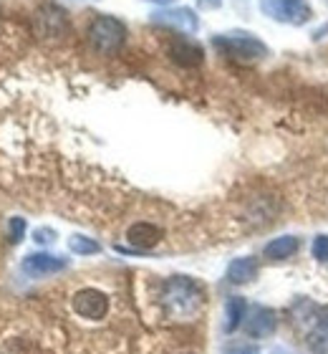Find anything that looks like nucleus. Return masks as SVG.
<instances>
[{
    "label": "nucleus",
    "mask_w": 328,
    "mask_h": 354,
    "mask_svg": "<svg viewBox=\"0 0 328 354\" xmlns=\"http://www.w3.org/2000/svg\"><path fill=\"white\" fill-rule=\"evenodd\" d=\"M300 248V241L296 236H283V238H276V241H270L268 245H265V251H262V256L268 261H285L291 259L293 253Z\"/></svg>",
    "instance_id": "8"
},
{
    "label": "nucleus",
    "mask_w": 328,
    "mask_h": 354,
    "mask_svg": "<svg viewBox=\"0 0 328 354\" xmlns=\"http://www.w3.org/2000/svg\"><path fill=\"white\" fill-rule=\"evenodd\" d=\"M245 329H248L250 337H255V339H262V337H270V334L276 332L278 326V319H276V311L265 309V306H258L253 309L250 317H245Z\"/></svg>",
    "instance_id": "5"
},
{
    "label": "nucleus",
    "mask_w": 328,
    "mask_h": 354,
    "mask_svg": "<svg viewBox=\"0 0 328 354\" xmlns=\"http://www.w3.org/2000/svg\"><path fill=\"white\" fill-rule=\"evenodd\" d=\"M73 311L84 319H104L106 317V311H109V296L99 291V288H81L73 294Z\"/></svg>",
    "instance_id": "2"
},
{
    "label": "nucleus",
    "mask_w": 328,
    "mask_h": 354,
    "mask_svg": "<svg viewBox=\"0 0 328 354\" xmlns=\"http://www.w3.org/2000/svg\"><path fill=\"white\" fill-rule=\"evenodd\" d=\"M258 276V261L255 259H235L227 268V281L230 283H248Z\"/></svg>",
    "instance_id": "9"
},
{
    "label": "nucleus",
    "mask_w": 328,
    "mask_h": 354,
    "mask_svg": "<svg viewBox=\"0 0 328 354\" xmlns=\"http://www.w3.org/2000/svg\"><path fill=\"white\" fill-rule=\"evenodd\" d=\"M262 6L273 18L285 23H306L311 18L306 0H262Z\"/></svg>",
    "instance_id": "4"
},
{
    "label": "nucleus",
    "mask_w": 328,
    "mask_h": 354,
    "mask_svg": "<svg viewBox=\"0 0 328 354\" xmlns=\"http://www.w3.org/2000/svg\"><path fill=\"white\" fill-rule=\"evenodd\" d=\"M21 238H23V221H15L13 223V241L18 243Z\"/></svg>",
    "instance_id": "15"
},
{
    "label": "nucleus",
    "mask_w": 328,
    "mask_h": 354,
    "mask_svg": "<svg viewBox=\"0 0 328 354\" xmlns=\"http://www.w3.org/2000/svg\"><path fill=\"white\" fill-rule=\"evenodd\" d=\"M245 309H248V306H245V301H242L240 296H233V299L227 301V306H225V319H227L225 329L227 332H235V329L242 324V319H245Z\"/></svg>",
    "instance_id": "11"
},
{
    "label": "nucleus",
    "mask_w": 328,
    "mask_h": 354,
    "mask_svg": "<svg viewBox=\"0 0 328 354\" xmlns=\"http://www.w3.org/2000/svg\"><path fill=\"white\" fill-rule=\"evenodd\" d=\"M36 241H38V243H51V241H53V233H51V230H38V233H36Z\"/></svg>",
    "instance_id": "14"
},
{
    "label": "nucleus",
    "mask_w": 328,
    "mask_h": 354,
    "mask_svg": "<svg viewBox=\"0 0 328 354\" xmlns=\"http://www.w3.org/2000/svg\"><path fill=\"white\" fill-rule=\"evenodd\" d=\"M91 41H94L96 48L111 53L124 44V28H122V23L114 21V18H99V21L91 26Z\"/></svg>",
    "instance_id": "3"
},
{
    "label": "nucleus",
    "mask_w": 328,
    "mask_h": 354,
    "mask_svg": "<svg viewBox=\"0 0 328 354\" xmlns=\"http://www.w3.org/2000/svg\"><path fill=\"white\" fill-rule=\"evenodd\" d=\"M172 59L180 64V66H197L200 61H202V48L190 41H175L172 44Z\"/></svg>",
    "instance_id": "10"
},
{
    "label": "nucleus",
    "mask_w": 328,
    "mask_h": 354,
    "mask_svg": "<svg viewBox=\"0 0 328 354\" xmlns=\"http://www.w3.org/2000/svg\"><path fill=\"white\" fill-rule=\"evenodd\" d=\"M248 354H255V352H248Z\"/></svg>",
    "instance_id": "17"
},
{
    "label": "nucleus",
    "mask_w": 328,
    "mask_h": 354,
    "mask_svg": "<svg viewBox=\"0 0 328 354\" xmlns=\"http://www.w3.org/2000/svg\"><path fill=\"white\" fill-rule=\"evenodd\" d=\"M66 261L59 259V256H44V253H38V256H28V259L23 261V271L28 273V276H51V273H59L66 268Z\"/></svg>",
    "instance_id": "6"
},
{
    "label": "nucleus",
    "mask_w": 328,
    "mask_h": 354,
    "mask_svg": "<svg viewBox=\"0 0 328 354\" xmlns=\"http://www.w3.org/2000/svg\"><path fill=\"white\" fill-rule=\"evenodd\" d=\"M126 238H129L131 245L146 251V248H154L162 241V228H157L154 223H134L129 233H126Z\"/></svg>",
    "instance_id": "7"
},
{
    "label": "nucleus",
    "mask_w": 328,
    "mask_h": 354,
    "mask_svg": "<svg viewBox=\"0 0 328 354\" xmlns=\"http://www.w3.org/2000/svg\"><path fill=\"white\" fill-rule=\"evenodd\" d=\"M313 259L328 263V236H318L313 241Z\"/></svg>",
    "instance_id": "13"
},
{
    "label": "nucleus",
    "mask_w": 328,
    "mask_h": 354,
    "mask_svg": "<svg viewBox=\"0 0 328 354\" xmlns=\"http://www.w3.org/2000/svg\"><path fill=\"white\" fill-rule=\"evenodd\" d=\"M68 245H71V251L81 253V256H88V253H99V243H96V241H88V238H84V236H73Z\"/></svg>",
    "instance_id": "12"
},
{
    "label": "nucleus",
    "mask_w": 328,
    "mask_h": 354,
    "mask_svg": "<svg viewBox=\"0 0 328 354\" xmlns=\"http://www.w3.org/2000/svg\"><path fill=\"white\" fill-rule=\"evenodd\" d=\"M202 3H204V6H218L220 0H202Z\"/></svg>",
    "instance_id": "16"
},
{
    "label": "nucleus",
    "mask_w": 328,
    "mask_h": 354,
    "mask_svg": "<svg viewBox=\"0 0 328 354\" xmlns=\"http://www.w3.org/2000/svg\"><path fill=\"white\" fill-rule=\"evenodd\" d=\"M204 304L202 288L195 281L184 276H172L162 286V306L167 311V317L180 319V322H192L200 314Z\"/></svg>",
    "instance_id": "1"
}]
</instances>
